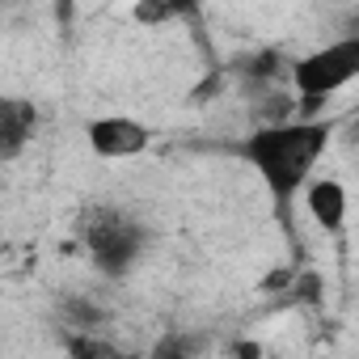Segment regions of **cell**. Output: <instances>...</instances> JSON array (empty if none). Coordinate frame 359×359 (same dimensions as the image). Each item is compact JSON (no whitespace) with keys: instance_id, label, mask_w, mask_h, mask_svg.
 Listing matches in <instances>:
<instances>
[{"instance_id":"6da1fadb","label":"cell","mask_w":359,"mask_h":359,"mask_svg":"<svg viewBox=\"0 0 359 359\" xmlns=\"http://www.w3.org/2000/svg\"><path fill=\"white\" fill-rule=\"evenodd\" d=\"M330 140H334V127L321 118H283V123L254 127L241 140V156L262 177L271 199L279 208H287L317 177V165L325 161Z\"/></svg>"},{"instance_id":"8992f818","label":"cell","mask_w":359,"mask_h":359,"mask_svg":"<svg viewBox=\"0 0 359 359\" xmlns=\"http://www.w3.org/2000/svg\"><path fill=\"white\" fill-rule=\"evenodd\" d=\"M34 131H39L34 102H22V97H5V102H0V156L18 161L26 152V144L34 140Z\"/></svg>"},{"instance_id":"277c9868","label":"cell","mask_w":359,"mask_h":359,"mask_svg":"<svg viewBox=\"0 0 359 359\" xmlns=\"http://www.w3.org/2000/svg\"><path fill=\"white\" fill-rule=\"evenodd\" d=\"M85 144L102 161H135L148 152L152 131L135 114H97L85 123Z\"/></svg>"},{"instance_id":"3957f363","label":"cell","mask_w":359,"mask_h":359,"mask_svg":"<svg viewBox=\"0 0 359 359\" xmlns=\"http://www.w3.org/2000/svg\"><path fill=\"white\" fill-rule=\"evenodd\" d=\"M287 81L300 97V106H317L359 81V34H342L300 60L287 64Z\"/></svg>"},{"instance_id":"5b68a950","label":"cell","mask_w":359,"mask_h":359,"mask_svg":"<svg viewBox=\"0 0 359 359\" xmlns=\"http://www.w3.org/2000/svg\"><path fill=\"white\" fill-rule=\"evenodd\" d=\"M304 212L321 233H342L346 216H351V191L342 177H325L317 173L313 182L304 187Z\"/></svg>"},{"instance_id":"ba28073f","label":"cell","mask_w":359,"mask_h":359,"mask_svg":"<svg viewBox=\"0 0 359 359\" xmlns=\"http://www.w3.org/2000/svg\"><path fill=\"white\" fill-rule=\"evenodd\" d=\"M148 5H165L173 18H191V13H199V0H148Z\"/></svg>"},{"instance_id":"7a4b0ae2","label":"cell","mask_w":359,"mask_h":359,"mask_svg":"<svg viewBox=\"0 0 359 359\" xmlns=\"http://www.w3.org/2000/svg\"><path fill=\"white\" fill-rule=\"evenodd\" d=\"M81 237H85V250H89V258H93V266H97L102 275H110V279L131 275L135 262H140L144 250H148V229H144V220H135L131 212L110 208V203H106V208H93V212L85 216Z\"/></svg>"},{"instance_id":"52a82bcc","label":"cell","mask_w":359,"mask_h":359,"mask_svg":"<svg viewBox=\"0 0 359 359\" xmlns=\"http://www.w3.org/2000/svg\"><path fill=\"white\" fill-rule=\"evenodd\" d=\"M68 351L72 355H114V346L102 338H68Z\"/></svg>"}]
</instances>
